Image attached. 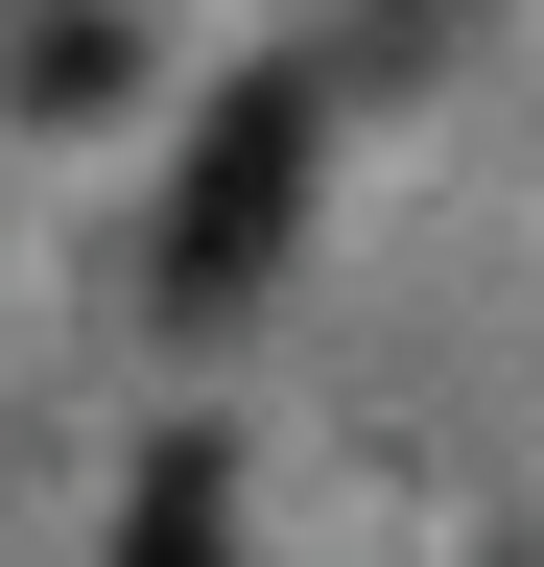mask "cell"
<instances>
[{
	"mask_svg": "<svg viewBox=\"0 0 544 567\" xmlns=\"http://www.w3.org/2000/svg\"><path fill=\"white\" fill-rule=\"evenodd\" d=\"M308 71H260V95H214V142H189V189H166V308H237L260 260L308 237Z\"/></svg>",
	"mask_w": 544,
	"mask_h": 567,
	"instance_id": "obj_1",
	"label": "cell"
},
{
	"mask_svg": "<svg viewBox=\"0 0 544 567\" xmlns=\"http://www.w3.org/2000/svg\"><path fill=\"white\" fill-rule=\"evenodd\" d=\"M119 567H237V473H214V450H143V496H119Z\"/></svg>",
	"mask_w": 544,
	"mask_h": 567,
	"instance_id": "obj_2",
	"label": "cell"
}]
</instances>
